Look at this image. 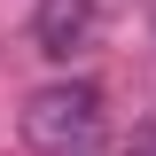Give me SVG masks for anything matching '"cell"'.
Segmentation results:
<instances>
[{"instance_id":"6da1fadb","label":"cell","mask_w":156,"mask_h":156,"mask_svg":"<svg viewBox=\"0 0 156 156\" xmlns=\"http://www.w3.org/2000/svg\"><path fill=\"white\" fill-rule=\"evenodd\" d=\"M101 133H109L101 86H86V78H55L23 101V140L39 156H86V148H101Z\"/></svg>"},{"instance_id":"7a4b0ae2","label":"cell","mask_w":156,"mask_h":156,"mask_svg":"<svg viewBox=\"0 0 156 156\" xmlns=\"http://www.w3.org/2000/svg\"><path fill=\"white\" fill-rule=\"evenodd\" d=\"M94 31H101V8H94V0H39V8H31V47H39L47 62L86 55Z\"/></svg>"},{"instance_id":"3957f363","label":"cell","mask_w":156,"mask_h":156,"mask_svg":"<svg viewBox=\"0 0 156 156\" xmlns=\"http://www.w3.org/2000/svg\"><path fill=\"white\" fill-rule=\"evenodd\" d=\"M133 148H140V156H156V133H140V140H133Z\"/></svg>"}]
</instances>
